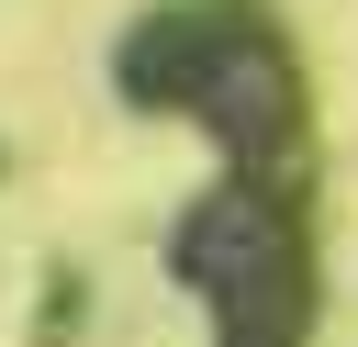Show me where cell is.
<instances>
[{
	"mask_svg": "<svg viewBox=\"0 0 358 347\" xmlns=\"http://www.w3.org/2000/svg\"><path fill=\"white\" fill-rule=\"evenodd\" d=\"M112 90L134 112L201 123L224 168H302L313 146V67L268 0H157L112 45Z\"/></svg>",
	"mask_w": 358,
	"mask_h": 347,
	"instance_id": "obj_1",
	"label": "cell"
},
{
	"mask_svg": "<svg viewBox=\"0 0 358 347\" xmlns=\"http://www.w3.org/2000/svg\"><path fill=\"white\" fill-rule=\"evenodd\" d=\"M168 280L201 291L213 347H302L313 336V302H324L302 168H224L168 224Z\"/></svg>",
	"mask_w": 358,
	"mask_h": 347,
	"instance_id": "obj_2",
	"label": "cell"
}]
</instances>
